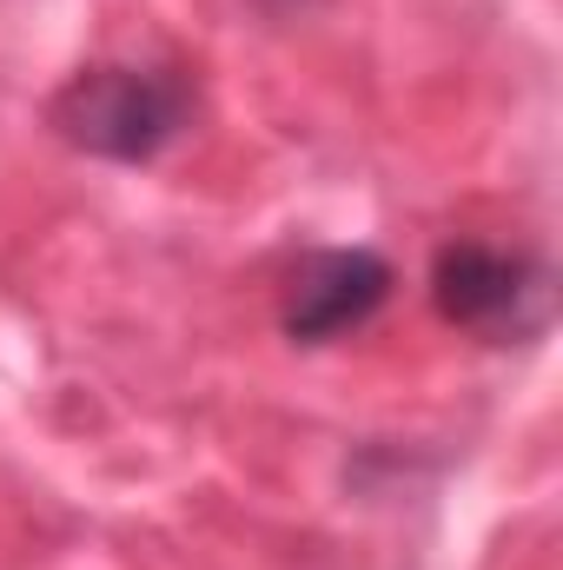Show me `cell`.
I'll return each mask as SVG.
<instances>
[{
	"label": "cell",
	"mask_w": 563,
	"mask_h": 570,
	"mask_svg": "<svg viewBox=\"0 0 563 570\" xmlns=\"http://www.w3.org/2000/svg\"><path fill=\"white\" fill-rule=\"evenodd\" d=\"M392 259L372 246H318L298 259V273L285 285V338L292 345H332L358 325H372L392 298Z\"/></svg>",
	"instance_id": "3957f363"
},
{
	"label": "cell",
	"mask_w": 563,
	"mask_h": 570,
	"mask_svg": "<svg viewBox=\"0 0 563 570\" xmlns=\"http://www.w3.org/2000/svg\"><path fill=\"white\" fill-rule=\"evenodd\" d=\"M431 305L444 325L511 345V338H537L551 325L557 285H551V266L531 253H511L491 239H451L431 259Z\"/></svg>",
	"instance_id": "7a4b0ae2"
},
{
	"label": "cell",
	"mask_w": 563,
	"mask_h": 570,
	"mask_svg": "<svg viewBox=\"0 0 563 570\" xmlns=\"http://www.w3.org/2000/svg\"><path fill=\"white\" fill-rule=\"evenodd\" d=\"M47 127L73 153L146 166L192 127V80L179 67H140V60H100L80 67L53 100Z\"/></svg>",
	"instance_id": "6da1fadb"
}]
</instances>
